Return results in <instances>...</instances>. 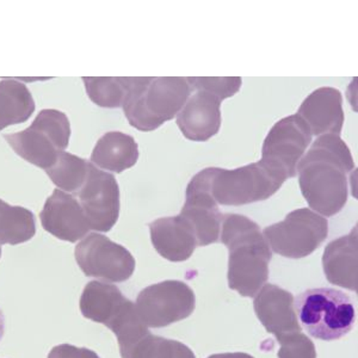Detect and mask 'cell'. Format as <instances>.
Segmentation results:
<instances>
[{
	"label": "cell",
	"instance_id": "1",
	"mask_svg": "<svg viewBox=\"0 0 358 358\" xmlns=\"http://www.w3.org/2000/svg\"><path fill=\"white\" fill-rule=\"evenodd\" d=\"M354 169L352 155L341 136L325 134L315 140L297 164L300 189L313 212L331 217L345 207L348 173Z\"/></svg>",
	"mask_w": 358,
	"mask_h": 358
},
{
	"label": "cell",
	"instance_id": "2",
	"mask_svg": "<svg viewBox=\"0 0 358 358\" xmlns=\"http://www.w3.org/2000/svg\"><path fill=\"white\" fill-rule=\"evenodd\" d=\"M221 224V241L229 251L228 285L241 296L255 297L268 280V241L261 227L241 214H224Z\"/></svg>",
	"mask_w": 358,
	"mask_h": 358
},
{
	"label": "cell",
	"instance_id": "3",
	"mask_svg": "<svg viewBox=\"0 0 358 358\" xmlns=\"http://www.w3.org/2000/svg\"><path fill=\"white\" fill-rule=\"evenodd\" d=\"M192 92L187 78L129 77L123 113L138 131H155L177 116Z\"/></svg>",
	"mask_w": 358,
	"mask_h": 358
},
{
	"label": "cell",
	"instance_id": "4",
	"mask_svg": "<svg viewBox=\"0 0 358 358\" xmlns=\"http://www.w3.org/2000/svg\"><path fill=\"white\" fill-rule=\"evenodd\" d=\"M200 173L213 200L221 206H245L268 200L287 180L285 175L262 160L234 170L207 167Z\"/></svg>",
	"mask_w": 358,
	"mask_h": 358
},
{
	"label": "cell",
	"instance_id": "5",
	"mask_svg": "<svg viewBox=\"0 0 358 358\" xmlns=\"http://www.w3.org/2000/svg\"><path fill=\"white\" fill-rule=\"evenodd\" d=\"M296 312L308 334L326 342L349 334L356 317L350 296L332 288H314L300 294Z\"/></svg>",
	"mask_w": 358,
	"mask_h": 358
},
{
	"label": "cell",
	"instance_id": "6",
	"mask_svg": "<svg viewBox=\"0 0 358 358\" xmlns=\"http://www.w3.org/2000/svg\"><path fill=\"white\" fill-rule=\"evenodd\" d=\"M69 117L55 109L42 110L25 131L4 135L17 155L43 170L53 166L59 152L69 146Z\"/></svg>",
	"mask_w": 358,
	"mask_h": 358
},
{
	"label": "cell",
	"instance_id": "7",
	"mask_svg": "<svg viewBox=\"0 0 358 358\" xmlns=\"http://www.w3.org/2000/svg\"><path fill=\"white\" fill-rule=\"evenodd\" d=\"M263 236L273 252L299 259L320 248L329 236V222L310 208H300L281 222L264 228Z\"/></svg>",
	"mask_w": 358,
	"mask_h": 358
},
{
	"label": "cell",
	"instance_id": "8",
	"mask_svg": "<svg viewBox=\"0 0 358 358\" xmlns=\"http://www.w3.org/2000/svg\"><path fill=\"white\" fill-rule=\"evenodd\" d=\"M135 307L147 327L160 329L182 322L194 313L195 293L184 282H160L141 290Z\"/></svg>",
	"mask_w": 358,
	"mask_h": 358
},
{
	"label": "cell",
	"instance_id": "9",
	"mask_svg": "<svg viewBox=\"0 0 358 358\" xmlns=\"http://www.w3.org/2000/svg\"><path fill=\"white\" fill-rule=\"evenodd\" d=\"M74 257L86 277L121 283L134 273L135 259L122 245L108 236L91 233L76 248Z\"/></svg>",
	"mask_w": 358,
	"mask_h": 358
},
{
	"label": "cell",
	"instance_id": "10",
	"mask_svg": "<svg viewBox=\"0 0 358 358\" xmlns=\"http://www.w3.org/2000/svg\"><path fill=\"white\" fill-rule=\"evenodd\" d=\"M310 127L299 115H290L270 129L262 148V162L288 178L297 173V164L312 143Z\"/></svg>",
	"mask_w": 358,
	"mask_h": 358
},
{
	"label": "cell",
	"instance_id": "11",
	"mask_svg": "<svg viewBox=\"0 0 358 358\" xmlns=\"http://www.w3.org/2000/svg\"><path fill=\"white\" fill-rule=\"evenodd\" d=\"M79 195L90 228L106 233L114 227L120 216V187L114 176L89 164V172Z\"/></svg>",
	"mask_w": 358,
	"mask_h": 358
},
{
	"label": "cell",
	"instance_id": "12",
	"mask_svg": "<svg viewBox=\"0 0 358 358\" xmlns=\"http://www.w3.org/2000/svg\"><path fill=\"white\" fill-rule=\"evenodd\" d=\"M79 307L86 319L106 325L115 334L140 317L134 303L123 296L116 285L104 282L87 283Z\"/></svg>",
	"mask_w": 358,
	"mask_h": 358
},
{
	"label": "cell",
	"instance_id": "13",
	"mask_svg": "<svg viewBox=\"0 0 358 358\" xmlns=\"http://www.w3.org/2000/svg\"><path fill=\"white\" fill-rule=\"evenodd\" d=\"M293 294L275 285H264L255 296V312L268 334L281 343L294 334H301V325L294 308Z\"/></svg>",
	"mask_w": 358,
	"mask_h": 358
},
{
	"label": "cell",
	"instance_id": "14",
	"mask_svg": "<svg viewBox=\"0 0 358 358\" xmlns=\"http://www.w3.org/2000/svg\"><path fill=\"white\" fill-rule=\"evenodd\" d=\"M180 215L192 222L197 246H208L219 241L222 214L200 173H196L187 184Z\"/></svg>",
	"mask_w": 358,
	"mask_h": 358
},
{
	"label": "cell",
	"instance_id": "15",
	"mask_svg": "<svg viewBox=\"0 0 358 358\" xmlns=\"http://www.w3.org/2000/svg\"><path fill=\"white\" fill-rule=\"evenodd\" d=\"M42 227L60 241L77 243L89 234L90 224L79 201L55 189L40 214Z\"/></svg>",
	"mask_w": 358,
	"mask_h": 358
},
{
	"label": "cell",
	"instance_id": "16",
	"mask_svg": "<svg viewBox=\"0 0 358 358\" xmlns=\"http://www.w3.org/2000/svg\"><path fill=\"white\" fill-rule=\"evenodd\" d=\"M220 99L214 94L196 91L177 114V126L187 140L208 141L220 131Z\"/></svg>",
	"mask_w": 358,
	"mask_h": 358
},
{
	"label": "cell",
	"instance_id": "17",
	"mask_svg": "<svg viewBox=\"0 0 358 358\" xmlns=\"http://www.w3.org/2000/svg\"><path fill=\"white\" fill-rule=\"evenodd\" d=\"M297 115L310 127L314 136H341L345 118L341 91L334 87L315 90L302 102Z\"/></svg>",
	"mask_w": 358,
	"mask_h": 358
},
{
	"label": "cell",
	"instance_id": "18",
	"mask_svg": "<svg viewBox=\"0 0 358 358\" xmlns=\"http://www.w3.org/2000/svg\"><path fill=\"white\" fill-rule=\"evenodd\" d=\"M148 226L152 244L157 252L167 261L173 263L187 261L197 248L192 222L180 214L160 217Z\"/></svg>",
	"mask_w": 358,
	"mask_h": 358
},
{
	"label": "cell",
	"instance_id": "19",
	"mask_svg": "<svg viewBox=\"0 0 358 358\" xmlns=\"http://www.w3.org/2000/svg\"><path fill=\"white\" fill-rule=\"evenodd\" d=\"M322 268L330 283L358 292L357 227L326 246Z\"/></svg>",
	"mask_w": 358,
	"mask_h": 358
},
{
	"label": "cell",
	"instance_id": "20",
	"mask_svg": "<svg viewBox=\"0 0 358 358\" xmlns=\"http://www.w3.org/2000/svg\"><path fill=\"white\" fill-rule=\"evenodd\" d=\"M138 159V143L131 135L109 131L98 140L90 160L102 170L121 173L134 166Z\"/></svg>",
	"mask_w": 358,
	"mask_h": 358
},
{
	"label": "cell",
	"instance_id": "21",
	"mask_svg": "<svg viewBox=\"0 0 358 358\" xmlns=\"http://www.w3.org/2000/svg\"><path fill=\"white\" fill-rule=\"evenodd\" d=\"M118 346L122 358H196L183 343L155 336L148 330Z\"/></svg>",
	"mask_w": 358,
	"mask_h": 358
},
{
	"label": "cell",
	"instance_id": "22",
	"mask_svg": "<svg viewBox=\"0 0 358 358\" xmlns=\"http://www.w3.org/2000/svg\"><path fill=\"white\" fill-rule=\"evenodd\" d=\"M35 111V101L28 87L13 79L0 82V131L23 123Z\"/></svg>",
	"mask_w": 358,
	"mask_h": 358
},
{
	"label": "cell",
	"instance_id": "23",
	"mask_svg": "<svg viewBox=\"0 0 358 358\" xmlns=\"http://www.w3.org/2000/svg\"><path fill=\"white\" fill-rule=\"evenodd\" d=\"M36 220L31 210L0 200V245H20L33 239Z\"/></svg>",
	"mask_w": 358,
	"mask_h": 358
},
{
	"label": "cell",
	"instance_id": "24",
	"mask_svg": "<svg viewBox=\"0 0 358 358\" xmlns=\"http://www.w3.org/2000/svg\"><path fill=\"white\" fill-rule=\"evenodd\" d=\"M90 162L85 159L71 155L69 152L60 151L53 166L45 170L59 190L67 194L80 192L85 183Z\"/></svg>",
	"mask_w": 358,
	"mask_h": 358
},
{
	"label": "cell",
	"instance_id": "25",
	"mask_svg": "<svg viewBox=\"0 0 358 358\" xmlns=\"http://www.w3.org/2000/svg\"><path fill=\"white\" fill-rule=\"evenodd\" d=\"M90 99L102 108L123 106L129 77H83Z\"/></svg>",
	"mask_w": 358,
	"mask_h": 358
},
{
	"label": "cell",
	"instance_id": "26",
	"mask_svg": "<svg viewBox=\"0 0 358 358\" xmlns=\"http://www.w3.org/2000/svg\"><path fill=\"white\" fill-rule=\"evenodd\" d=\"M192 91H206L214 94L221 102L239 92L243 79L241 77H189Z\"/></svg>",
	"mask_w": 358,
	"mask_h": 358
},
{
	"label": "cell",
	"instance_id": "27",
	"mask_svg": "<svg viewBox=\"0 0 358 358\" xmlns=\"http://www.w3.org/2000/svg\"><path fill=\"white\" fill-rule=\"evenodd\" d=\"M278 358H317L314 343L306 334H294L280 343Z\"/></svg>",
	"mask_w": 358,
	"mask_h": 358
},
{
	"label": "cell",
	"instance_id": "28",
	"mask_svg": "<svg viewBox=\"0 0 358 358\" xmlns=\"http://www.w3.org/2000/svg\"><path fill=\"white\" fill-rule=\"evenodd\" d=\"M48 358H99L94 351L86 348H77L71 344L55 346L49 352Z\"/></svg>",
	"mask_w": 358,
	"mask_h": 358
},
{
	"label": "cell",
	"instance_id": "29",
	"mask_svg": "<svg viewBox=\"0 0 358 358\" xmlns=\"http://www.w3.org/2000/svg\"><path fill=\"white\" fill-rule=\"evenodd\" d=\"M208 358H255L251 355L245 352H232V354H215Z\"/></svg>",
	"mask_w": 358,
	"mask_h": 358
},
{
	"label": "cell",
	"instance_id": "30",
	"mask_svg": "<svg viewBox=\"0 0 358 358\" xmlns=\"http://www.w3.org/2000/svg\"><path fill=\"white\" fill-rule=\"evenodd\" d=\"M5 334V315L3 310H0V342L4 337Z\"/></svg>",
	"mask_w": 358,
	"mask_h": 358
},
{
	"label": "cell",
	"instance_id": "31",
	"mask_svg": "<svg viewBox=\"0 0 358 358\" xmlns=\"http://www.w3.org/2000/svg\"><path fill=\"white\" fill-rule=\"evenodd\" d=\"M0 258H1V248H0Z\"/></svg>",
	"mask_w": 358,
	"mask_h": 358
}]
</instances>
